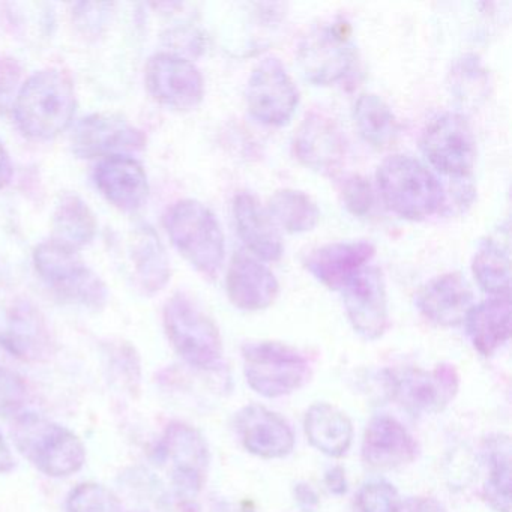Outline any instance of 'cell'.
<instances>
[{
    "mask_svg": "<svg viewBox=\"0 0 512 512\" xmlns=\"http://www.w3.org/2000/svg\"><path fill=\"white\" fill-rule=\"evenodd\" d=\"M376 247L368 241L334 242L305 257L307 271L323 286L340 290L349 278L370 265Z\"/></svg>",
    "mask_w": 512,
    "mask_h": 512,
    "instance_id": "cell-23",
    "label": "cell"
},
{
    "mask_svg": "<svg viewBox=\"0 0 512 512\" xmlns=\"http://www.w3.org/2000/svg\"><path fill=\"white\" fill-rule=\"evenodd\" d=\"M268 214L289 233L310 232L320 220V209L314 200L292 188L275 191L269 199Z\"/></svg>",
    "mask_w": 512,
    "mask_h": 512,
    "instance_id": "cell-30",
    "label": "cell"
},
{
    "mask_svg": "<svg viewBox=\"0 0 512 512\" xmlns=\"http://www.w3.org/2000/svg\"><path fill=\"white\" fill-rule=\"evenodd\" d=\"M299 64L314 85H334L347 76L356 61L349 32L337 23L314 26L299 43Z\"/></svg>",
    "mask_w": 512,
    "mask_h": 512,
    "instance_id": "cell-12",
    "label": "cell"
},
{
    "mask_svg": "<svg viewBox=\"0 0 512 512\" xmlns=\"http://www.w3.org/2000/svg\"><path fill=\"white\" fill-rule=\"evenodd\" d=\"M248 110L260 124L283 127L299 106V89L277 56H266L251 71L247 83Z\"/></svg>",
    "mask_w": 512,
    "mask_h": 512,
    "instance_id": "cell-10",
    "label": "cell"
},
{
    "mask_svg": "<svg viewBox=\"0 0 512 512\" xmlns=\"http://www.w3.org/2000/svg\"><path fill=\"white\" fill-rule=\"evenodd\" d=\"M248 385L266 398H280L302 388L310 377L307 358L293 347L275 341H256L242 347Z\"/></svg>",
    "mask_w": 512,
    "mask_h": 512,
    "instance_id": "cell-7",
    "label": "cell"
},
{
    "mask_svg": "<svg viewBox=\"0 0 512 512\" xmlns=\"http://www.w3.org/2000/svg\"><path fill=\"white\" fill-rule=\"evenodd\" d=\"M53 227V241L77 251L92 241L97 230V221L80 197L67 196L56 209Z\"/></svg>",
    "mask_w": 512,
    "mask_h": 512,
    "instance_id": "cell-31",
    "label": "cell"
},
{
    "mask_svg": "<svg viewBox=\"0 0 512 512\" xmlns=\"http://www.w3.org/2000/svg\"><path fill=\"white\" fill-rule=\"evenodd\" d=\"M34 257L38 274L62 301L92 310L106 305V284L77 257L76 251L50 241L41 244Z\"/></svg>",
    "mask_w": 512,
    "mask_h": 512,
    "instance_id": "cell-6",
    "label": "cell"
},
{
    "mask_svg": "<svg viewBox=\"0 0 512 512\" xmlns=\"http://www.w3.org/2000/svg\"><path fill=\"white\" fill-rule=\"evenodd\" d=\"M418 443L397 419L388 415L371 419L362 440V458L371 469L392 470L412 463Z\"/></svg>",
    "mask_w": 512,
    "mask_h": 512,
    "instance_id": "cell-22",
    "label": "cell"
},
{
    "mask_svg": "<svg viewBox=\"0 0 512 512\" xmlns=\"http://www.w3.org/2000/svg\"><path fill=\"white\" fill-rule=\"evenodd\" d=\"M0 347L20 361L49 358L53 341L43 314L25 301L0 304Z\"/></svg>",
    "mask_w": 512,
    "mask_h": 512,
    "instance_id": "cell-15",
    "label": "cell"
},
{
    "mask_svg": "<svg viewBox=\"0 0 512 512\" xmlns=\"http://www.w3.org/2000/svg\"><path fill=\"white\" fill-rule=\"evenodd\" d=\"M134 263L140 286L149 295L163 290L170 280V265L166 250L154 230L140 229L134 242Z\"/></svg>",
    "mask_w": 512,
    "mask_h": 512,
    "instance_id": "cell-29",
    "label": "cell"
},
{
    "mask_svg": "<svg viewBox=\"0 0 512 512\" xmlns=\"http://www.w3.org/2000/svg\"><path fill=\"white\" fill-rule=\"evenodd\" d=\"M28 401V386L25 380L8 370L0 367V418L16 416Z\"/></svg>",
    "mask_w": 512,
    "mask_h": 512,
    "instance_id": "cell-36",
    "label": "cell"
},
{
    "mask_svg": "<svg viewBox=\"0 0 512 512\" xmlns=\"http://www.w3.org/2000/svg\"><path fill=\"white\" fill-rule=\"evenodd\" d=\"M401 499L394 485L385 481L365 484L356 494L353 512H398Z\"/></svg>",
    "mask_w": 512,
    "mask_h": 512,
    "instance_id": "cell-35",
    "label": "cell"
},
{
    "mask_svg": "<svg viewBox=\"0 0 512 512\" xmlns=\"http://www.w3.org/2000/svg\"><path fill=\"white\" fill-rule=\"evenodd\" d=\"M343 199L347 209L355 215H365L370 212L374 202L370 182L359 175L350 176L343 184Z\"/></svg>",
    "mask_w": 512,
    "mask_h": 512,
    "instance_id": "cell-37",
    "label": "cell"
},
{
    "mask_svg": "<svg viewBox=\"0 0 512 512\" xmlns=\"http://www.w3.org/2000/svg\"><path fill=\"white\" fill-rule=\"evenodd\" d=\"M76 113L70 77L56 68L35 73L22 86L14 104L20 131L35 140H52L64 133Z\"/></svg>",
    "mask_w": 512,
    "mask_h": 512,
    "instance_id": "cell-1",
    "label": "cell"
},
{
    "mask_svg": "<svg viewBox=\"0 0 512 512\" xmlns=\"http://www.w3.org/2000/svg\"><path fill=\"white\" fill-rule=\"evenodd\" d=\"M325 484L332 494H335V496H343V494H346L347 487H349V484H347L346 470L341 466L332 467V469L326 472Z\"/></svg>",
    "mask_w": 512,
    "mask_h": 512,
    "instance_id": "cell-39",
    "label": "cell"
},
{
    "mask_svg": "<svg viewBox=\"0 0 512 512\" xmlns=\"http://www.w3.org/2000/svg\"><path fill=\"white\" fill-rule=\"evenodd\" d=\"M233 218L239 238L245 248L257 259L278 262L283 256L284 245L268 211L251 193H238L233 199Z\"/></svg>",
    "mask_w": 512,
    "mask_h": 512,
    "instance_id": "cell-24",
    "label": "cell"
},
{
    "mask_svg": "<svg viewBox=\"0 0 512 512\" xmlns=\"http://www.w3.org/2000/svg\"><path fill=\"white\" fill-rule=\"evenodd\" d=\"M490 475L484 485V499L497 512L511 511V440L496 436L488 440Z\"/></svg>",
    "mask_w": 512,
    "mask_h": 512,
    "instance_id": "cell-32",
    "label": "cell"
},
{
    "mask_svg": "<svg viewBox=\"0 0 512 512\" xmlns=\"http://www.w3.org/2000/svg\"><path fill=\"white\" fill-rule=\"evenodd\" d=\"M419 313L434 325H461L473 307V292L466 278L458 272L439 275L428 281L415 299Z\"/></svg>",
    "mask_w": 512,
    "mask_h": 512,
    "instance_id": "cell-20",
    "label": "cell"
},
{
    "mask_svg": "<svg viewBox=\"0 0 512 512\" xmlns=\"http://www.w3.org/2000/svg\"><path fill=\"white\" fill-rule=\"evenodd\" d=\"M467 337L482 356H491L511 337V301L509 296H496L473 305L467 313Z\"/></svg>",
    "mask_w": 512,
    "mask_h": 512,
    "instance_id": "cell-25",
    "label": "cell"
},
{
    "mask_svg": "<svg viewBox=\"0 0 512 512\" xmlns=\"http://www.w3.org/2000/svg\"><path fill=\"white\" fill-rule=\"evenodd\" d=\"M293 151L308 169L331 175L346 157V137L335 119L313 110L296 130Z\"/></svg>",
    "mask_w": 512,
    "mask_h": 512,
    "instance_id": "cell-16",
    "label": "cell"
},
{
    "mask_svg": "<svg viewBox=\"0 0 512 512\" xmlns=\"http://www.w3.org/2000/svg\"><path fill=\"white\" fill-rule=\"evenodd\" d=\"M344 308L353 329L365 340L383 337L389 326L385 280L376 266H365L344 283Z\"/></svg>",
    "mask_w": 512,
    "mask_h": 512,
    "instance_id": "cell-13",
    "label": "cell"
},
{
    "mask_svg": "<svg viewBox=\"0 0 512 512\" xmlns=\"http://www.w3.org/2000/svg\"><path fill=\"white\" fill-rule=\"evenodd\" d=\"M398 512H446V509L433 497H410L406 502H401Z\"/></svg>",
    "mask_w": 512,
    "mask_h": 512,
    "instance_id": "cell-38",
    "label": "cell"
},
{
    "mask_svg": "<svg viewBox=\"0 0 512 512\" xmlns=\"http://www.w3.org/2000/svg\"><path fill=\"white\" fill-rule=\"evenodd\" d=\"M421 149L431 166L451 178H467L475 169V136L460 113L446 112L431 119L422 131Z\"/></svg>",
    "mask_w": 512,
    "mask_h": 512,
    "instance_id": "cell-11",
    "label": "cell"
},
{
    "mask_svg": "<svg viewBox=\"0 0 512 512\" xmlns=\"http://www.w3.org/2000/svg\"><path fill=\"white\" fill-rule=\"evenodd\" d=\"M235 428L244 448L257 457L284 458L295 448V433L289 422L260 404L239 410Z\"/></svg>",
    "mask_w": 512,
    "mask_h": 512,
    "instance_id": "cell-17",
    "label": "cell"
},
{
    "mask_svg": "<svg viewBox=\"0 0 512 512\" xmlns=\"http://www.w3.org/2000/svg\"><path fill=\"white\" fill-rule=\"evenodd\" d=\"M20 454L44 475L64 478L82 469L86 448L77 434L46 416L23 413L11 428Z\"/></svg>",
    "mask_w": 512,
    "mask_h": 512,
    "instance_id": "cell-3",
    "label": "cell"
},
{
    "mask_svg": "<svg viewBox=\"0 0 512 512\" xmlns=\"http://www.w3.org/2000/svg\"><path fill=\"white\" fill-rule=\"evenodd\" d=\"M11 178H13V163L4 142L0 140V190L10 184Z\"/></svg>",
    "mask_w": 512,
    "mask_h": 512,
    "instance_id": "cell-42",
    "label": "cell"
},
{
    "mask_svg": "<svg viewBox=\"0 0 512 512\" xmlns=\"http://www.w3.org/2000/svg\"><path fill=\"white\" fill-rule=\"evenodd\" d=\"M473 277L488 295L509 296L511 289V262L508 245L488 238L479 244L472 262Z\"/></svg>",
    "mask_w": 512,
    "mask_h": 512,
    "instance_id": "cell-28",
    "label": "cell"
},
{
    "mask_svg": "<svg viewBox=\"0 0 512 512\" xmlns=\"http://www.w3.org/2000/svg\"><path fill=\"white\" fill-rule=\"evenodd\" d=\"M94 179L101 194L121 211H137L148 200L145 170L128 155L103 158L95 167Z\"/></svg>",
    "mask_w": 512,
    "mask_h": 512,
    "instance_id": "cell-21",
    "label": "cell"
},
{
    "mask_svg": "<svg viewBox=\"0 0 512 512\" xmlns=\"http://www.w3.org/2000/svg\"><path fill=\"white\" fill-rule=\"evenodd\" d=\"M14 467H16V460H14L13 452H11L4 434L0 431V475L13 472Z\"/></svg>",
    "mask_w": 512,
    "mask_h": 512,
    "instance_id": "cell-43",
    "label": "cell"
},
{
    "mask_svg": "<svg viewBox=\"0 0 512 512\" xmlns=\"http://www.w3.org/2000/svg\"><path fill=\"white\" fill-rule=\"evenodd\" d=\"M164 226L176 250L193 268L206 277H217L226 257V238L208 206L179 200L167 211Z\"/></svg>",
    "mask_w": 512,
    "mask_h": 512,
    "instance_id": "cell-4",
    "label": "cell"
},
{
    "mask_svg": "<svg viewBox=\"0 0 512 512\" xmlns=\"http://www.w3.org/2000/svg\"><path fill=\"white\" fill-rule=\"evenodd\" d=\"M164 329L173 349L191 367L217 370L223 362V340L214 320L184 293L164 307Z\"/></svg>",
    "mask_w": 512,
    "mask_h": 512,
    "instance_id": "cell-5",
    "label": "cell"
},
{
    "mask_svg": "<svg viewBox=\"0 0 512 512\" xmlns=\"http://www.w3.org/2000/svg\"><path fill=\"white\" fill-rule=\"evenodd\" d=\"M377 184L385 205L406 220H425L445 205V191L439 179L410 155L386 158L377 169Z\"/></svg>",
    "mask_w": 512,
    "mask_h": 512,
    "instance_id": "cell-2",
    "label": "cell"
},
{
    "mask_svg": "<svg viewBox=\"0 0 512 512\" xmlns=\"http://www.w3.org/2000/svg\"><path fill=\"white\" fill-rule=\"evenodd\" d=\"M133 512H151V511H143V509H140V511H133Z\"/></svg>",
    "mask_w": 512,
    "mask_h": 512,
    "instance_id": "cell-44",
    "label": "cell"
},
{
    "mask_svg": "<svg viewBox=\"0 0 512 512\" xmlns=\"http://www.w3.org/2000/svg\"><path fill=\"white\" fill-rule=\"evenodd\" d=\"M304 430L311 445L328 457H343L352 446V421L332 404H313L305 415Z\"/></svg>",
    "mask_w": 512,
    "mask_h": 512,
    "instance_id": "cell-26",
    "label": "cell"
},
{
    "mask_svg": "<svg viewBox=\"0 0 512 512\" xmlns=\"http://www.w3.org/2000/svg\"><path fill=\"white\" fill-rule=\"evenodd\" d=\"M295 497L299 505L305 509H314L319 505V496L308 484H298L295 487Z\"/></svg>",
    "mask_w": 512,
    "mask_h": 512,
    "instance_id": "cell-41",
    "label": "cell"
},
{
    "mask_svg": "<svg viewBox=\"0 0 512 512\" xmlns=\"http://www.w3.org/2000/svg\"><path fill=\"white\" fill-rule=\"evenodd\" d=\"M146 86L155 100L176 110L194 109L205 95V80L199 68L188 59L170 53L149 59Z\"/></svg>",
    "mask_w": 512,
    "mask_h": 512,
    "instance_id": "cell-14",
    "label": "cell"
},
{
    "mask_svg": "<svg viewBox=\"0 0 512 512\" xmlns=\"http://www.w3.org/2000/svg\"><path fill=\"white\" fill-rule=\"evenodd\" d=\"M490 76L476 55H463L452 65L449 88L464 104H478L488 94Z\"/></svg>",
    "mask_w": 512,
    "mask_h": 512,
    "instance_id": "cell-33",
    "label": "cell"
},
{
    "mask_svg": "<svg viewBox=\"0 0 512 512\" xmlns=\"http://www.w3.org/2000/svg\"><path fill=\"white\" fill-rule=\"evenodd\" d=\"M227 295L239 310H266L280 293L274 272L253 254L238 251L227 269Z\"/></svg>",
    "mask_w": 512,
    "mask_h": 512,
    "instance_id": "cell-19",
    "label": "cell"
},
{
    "mask_svg": "<svg viewBox=\"0 0 512 512\" xmlns=\"http://www.w3.org/2000/svg\"><path fill=\"white\" fill-rule=\"evenodd\" d=\"M143 145V134L118 116H88L74 130V152L82 158L124 155L122 152L140 151Z\"/></svg>",
    "mask_w": 512,
    "mask_h": 512,
    "instance_id": "cell-18",
    "label": "cell"
},
{
    "mask_svg": "<svg viewBox=\"0 0 512 512\" xmlns=\"http://www.w3.org/2000/svg\"><path fill=\"white\" fill-rule=\"evenodd\" d=\"M155 452L158 461L169 467L176 496L185 502L196 499L209 469V448L202 433L185 422H172Z\"/></svg>",
    "mask_w": 512,
    "mask_h": 512,
    "instance_id": "cell-8",
    "label": "cell"
},
{
    "mask_svg": "<svg viewBox=\"0 0 512 512\" xmlns=\"http://www.w3.org/2000/svg\"><path fill=\"white\" fill-rule=\"evenodd\" d=\"M386 391L395 403L412 415H436L454 400L458 373L454 365H437L434 370L395 368L386 371Z\"/></svg>",
    "mask_w": 512,
    "mask_h": 512,
    "instance_id": "cell-9",
    "label": "cell"
},
{
    "mask_svg": "<svg viewBox=\"0 0 512 512\" xmlns=\"http://www.w3.org/2000/svg\"><path fill=\"white\" fill-rule=\"evenodd\" d=\"M353 118L359 134L374 148H389L397 140V118L388 103L379 95H359L353 106Z\"/></svg>",
    "mask_w": 512,
    "mask_h": 512,
    "instance_id": "cell-27",
    "label": "cell"
},
{
    "mask_svg": "<svg viewBox=\"0 0 512 512\" xmlns=\"http://www.w3.org/2000/svg\"><path fill=\"white\" fill-rule=\"evenodd\" d=\"M67 509L68 512H121V503L104 485L83 482L68 494Z\"/></svg>",
    "mask_w": 512,
    "mask_h": 512,
    "instance_id": "cell-34",
    "label": "cell"
},
{
    "mask_svg": "<svg viewBox=\"0 0 512 512\" xmlns=\"http://www.w3.org/2000/svg\"><path fill=\"white\" fill-rule=\"evenodd\" d=\"M19 76V67L13 59L0 58V91H8L13 88Z\"/></svg>",
    "mask_w": 512,
    "mask_h": 512,
    "instance_id": "cell-40",
    "label": "cell"
}]
</instances>
